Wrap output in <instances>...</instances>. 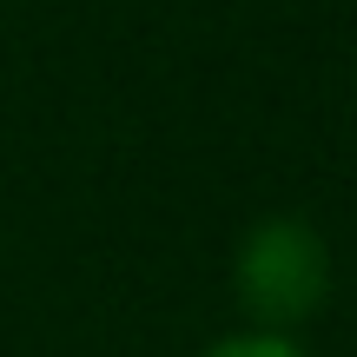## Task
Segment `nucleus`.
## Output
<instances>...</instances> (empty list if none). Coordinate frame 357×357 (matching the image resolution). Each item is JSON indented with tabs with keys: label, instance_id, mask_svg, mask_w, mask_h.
Returning <instances> with one entry per match:
<instances>
[{
	"label": "nucleus",
	"instance_id": "f257e3e1",
	"mask_svg": "<svg viewBox=\"0 0 357 357\" xmlns=\"http://www.w3.org/2000/svg\"><path fill=\"white\" fill-rule=\"evenodd\" d=\"M331 284H337L331 238L298 212H265L231 252V298L252 318V331L291 337L298 324H311L331 305Z\"/></svg>",
	"mask_w": 357,
	"mask_h": 357
},
{
	"label": "nucleus",
	"instance_id": "f03ea898",
	"mask_svg": "<svg viewBox=\"0 0 357 357\" xmlns=\"http://www.w3.org/2000/svg\"><path fill=\"white\" fill-rule=\"evenodd\" d=\"M199 357H305V344L284 337V331H231L218 344H205Z\"/></svg>",
	"mask_w": 357,
	"mask_h": 357
}]
</instances>
